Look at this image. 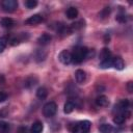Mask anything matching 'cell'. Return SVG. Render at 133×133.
Here are the masks:
<instances>
[{
	"label": "cell",
	"mask_w": 133,
	"mask_h": 133,
	"mask_svg": "<svg viewBox=\"0 0 133 133\" xmlns=\"http://www.w3.org/2000/svg\"><path fill=\"white\" fill-rule=\"evenodd\" d=\"M72 55V61L74 63H81L88 55V49L86 47H76L74 49V51L71 53Z\"/></svg>",
	"instance_id": "1"
},
{
	"label": "cell",
	"mask_w": 133,
	"mask_h": 133,
	"mask_svg": "<svg viewBox=\"0 0 133 133\" xmlns=\"http://www.w3.org/2000/svg\"><path fill=\"white\" fill-rule=\"evenodd\" d=\"M91 124L89 121H80L76 123L71 129L72 133H88L90 130Z\"/></svg>",
	"instance_id": "2"
},
{
	"label": "cell",
	"mask_w": 133,
	"mask_h": 133,
	"mask_svg": "<svg viewBox=\"0 0 133 133\" xmlns=\"http://www.w3.org/2000/svg\"><path fill=\"white\" fill-rule=\"evenodd\" d=\"M57 111V105L55 102H48L43 107V113L46 117H52Z\"/></svg>",
	"instance_id": "3"
},
{
	"label": "cell",
	"mask_w": 133,
	"mask_h": 133,
	"mask_svg": "<svg viewBox=\"0 0 133 133\" xmlns=\"http://www.w3.org/2000/svg\"><path fill=\"white\" fill-rule=\"evenodd\" d=\"M2 8L6 12H12L17 9L18 7V2L16 0H3L2 3Z\"/></svg>",
	"instance_id": "4"
},
{
	"label": "cell",
	"mask_w": 133,
	"mask_h": 133,
	"mask_svg": "<svg viewBox=\"0 0 133 133\" xmlns=\"http://www.w3.org/2000/svg\"><path fill=\"white\" fill-rule=\"evenodd\" d=\"M58 59L61 63L63 64H70L72 62V55H71V52H69L68 50H63L59 53L58 55Z\"/></svg>",
	"instance_id": "5"
},
{
	"label": "cell",
	"mask_w": 133,
	"mask_h": 133,
	"mask_svg": "<svg viewBox=\"0 0 133 133\" xmlns=\"http://www.w3.org/2000/svg\"><path fill=\"white\" fill-rule=\"evenodd\" d=\"M42 21H43V17L41 15L36 14V15H33V16L29 17L25 21V24H27V25H36V24L41 23Z\"/></svg>",
	"instance_id": "6"
},
{
	"label": "cell",
	"mask_w": 133,
	"mask_h": 133,
	"mask_svg": "<svg viewBox=\"0 0 133 133\" xmlns=\"http://www.w3.org/2000/svg\"><path fill=\"white\" fill-rule=\"evenodd\" d=\"M51 39H52V37H51L50 34H48V33H43V34L37 38V43H38L39 45H42V46H46V45L50 44Z\"/></svg>",
	"instance_id": "7"
},
{
	"label": "cell",
	"mask_w": 133,
	"mask_h": 133,
	"mask_svg": "<svg viewBox=\"0 0 133 133\" xmlns=\"http://www.w3.org/2000/svg\"><path fill=\"white\" fill-rule=\"evenodd\" d=\"M112 66L115 68L116 70H123L124 66H125V62L123 60V58L121 57H113L112 59Z\"/></svg>",
	"instance_id": "8"
},
{
	"label": "cell",
	"mask_w": 133,
	"mask_h": 133,
	"mask_svg": "<svg viewBox=\"0 0 133 133\" xmlns=\"http://www.w3.org/2000/svg\"><path fill=\"white\" fill-rule=\"evenodd\" d=\"M75 79L77 83H83L86 79V73L83 70H77L75 72Z\"/></svg>",
	"instance_id": "9"
},
{
	"label": "cell",
	"mask_w": 133,
	"mask_h": 133,
	"mask_svg": "<svg viewBox=\"0 0 133 133\" xmlns=\"http://www.w3.org/2000/svg\"><path fill=\"white\" fill-rule=\"evenodd\" d=\"M43 129H44L43 123L37 121V122H35V123L32 124L31 129H30V133H42L43 132Z\"/></svg>",
	"instance_id": "10"
},
{
	"label": "cell",
	"mask_w": 133,
	"mask_h": 133,
	"mask_svg": "<svg viewBox=\"0 0 133 133\" xmlns=\"http://www.w3.org/2000/svg\"><path fill=\"white\" fill-rule=\"evenodd\" d=\"M96 104L100 107H105V106H108L109 104V100L106 96H99L97 99H96Z\"/></svg>",
	"instance_id": "11"
},
{
	"label": "cell",
	"mask_w": 133,
	"mask_h": 133,
	"mask_svg": "<svg viewBox=\"0 0 133 133\" xmlns=\"http://www.w3.org/2000/svg\"><path fill=\"white\" fill-rule=\"evenodd\" d=\"M65 15H66V17H68L69 19H71V20L76 19V18L78 17V9H77L76 7H74V6H71V7H69V8L66 9Z\"/></svg>",
	"instance_id": "12"
},
{
	"label": "cell",
	"mask_w": 133,
	"mask_h": 133,
	"mask_svg": "<svg viewBox=\"0 0 133 133\" xmlns=\"http://www.w3.org/2000/svg\"><path fill=\"white\" fill-rule=\"evenodd\" d=\"M0 24L2 27L4 28H11L14 25H15V21L11 19V18H3L1 21H0Z\"/></svg>",
	"instance_id": "13"
},
{
	"label": "cell",
	"mask_w": 133,
	"mask_h": 133,
	"mask_svg": "<svg viewBox=\"0 0 133 133\" xmlns=\"http://www.w3.org/2000/svg\"><path fill=\"white\" fill-rule=\"evenodd\" d=\"M47 96H48V91H47V89L45 87L42 86V87H38L37 88V90H36V97L38 99L44 100V99L47 98Z\"/></svg>",
	"instance_id": "14"
},
{
	"label": "cell",
	"mask_w": 133,
	"mask_h": 133,
	"mask_svg": "<svg viewBox=\"0 0 133 133\" xmlns=\"http://www.w3.org/2000/svg\"><path fill=\"white\" fill-rule=\"evenodd\" d=\"M99 131H100L101 133H111V132L113 131V128H112V126L109 125V124H102V125H100V127H99Z\"/></svg>",
	"instance_id": "15"
},
{
	"label": "cell",
	"mask_w": 133,
	"mask_h": 133,
	"mask_svg": "<svg viewBox=\"0 0 133 133\" xmlns=\"http://www.w3.org/2000/svg\"><path fill=\"white\" fill-rule=\"evenodd\" d=\"M126 119V116L124 113H116L113 117V122L116 124V125H122Z\"/></svg>",
	"instance_id": "16"
},
{
	"label": "cell",
	"mask_w": 133,
	"mask_h": 133,
	"mask_svg": "<svg viewBox=\"0 0 133 133\" xmlns=\"http://www.w3.org/2000/svg\"><path fill=\"white\" fill-rule=\"evenodd\" d=\"M112 59H113V57H109V58H106L104 60H101L100 66L102 69H107V68L112 66Z\"/></svg>",
	"instance_id": "17"
},
{
	"label": "cell",
	"mask_w": 133,
	"mask_h": 133,
	"mask_svg": "<svg viewBox=\"0 0 133 133\" xmlns=\"http://www.w3.org/2000/svg\"><path fill=\"white\" fill-rule=\"evenodd\" d=\"M74 108H75V105H74V103L73 102H71V101H68V102H65V104H64V106H63V112L64 113H71L73 110H74Z\"/></svg>",
	"instance_id": "18"
},
{
	"label": "cell",
	"mask_w": 133,
	"mask_h": 133,
	"mask_svg": "<svg viewBox=\"0 0 133 133\" xmlns=\"http://www.w3.org/2000/svg\"><path fill=\"white\" fill-rule=\"evenodd\" d=\"M100 57H101V60H104L106 58H109V57H111V52L109 51V49L104 48V49H102V51L100 53Z\"/></svg>",
	"instance_id": "19"
},
{
	"label": "cell",
	"mask_w": 133,
	"mask_h": 133,
	"mask_svg": "<svg viewBox=\"0 0 133 133\" xmlns=\"http://www.w3.org/2000/svg\"><path fill=\"white\" fill-rule=\"evenodd\" d=\"M84 22L83 21H79V22H76V23H73L71 26H70V30H71V32L72 31H74V30H77V29H80V28H82L84 25Z\"/></svg>",
	"instance_id": "20"
},
{
	"label": "cell",
	"mask_w": 133,
	"mask_h": 133,
	"mask_svg": "<svg viewBox=\"0 0 133 133\" xmlns=\"http://www.w3.org/2000/svg\"><path fill=\"white\" fill-rule=\"evenodd\" d=\"M9 130V124L3 121H0V133H6Z\"/></svg>",
	"instance_id": "21"
},
{
	"label": "cell",
	"mask_w": 133,
	"mask_h": 133,
	"mask_svg": "<svg viewBox=\"0 0 133 133\" xmlns=\"http://www.w3.org/2000/svg\"><path fill=\"white\" fill-rule=\"evenodd\" d=\"M24 4H25V6H26L27 8L31 9V8H34V7L37 5V1H36V0H26Z\"/></svg>",
	"instance_id": "22"
},
{
	"label": "cell",
	"mask_w": 133,
	"mask_h": 133,
	"mask_svg": "<svg viewBox=\"0 0 133 133\" xmlns=\"http://www.w3.org/2000/svg\"><path fill=\"white\" fill-rule=\"evenodd\" d=\"M6 45H7V39H6V37L0 36V53H2V52L5 50Z\"/></svg>",
	"instance_id": "23"
},
{
	"label": "cell",
	"mask_w": 133,
	"mask_h": 133,
	"mask_svg": "<svg viewBox=\"0 0 133 133\" xmlns=\"http://www.w3.org/2000/svg\"><path fill=\"white\" fill-rule=\"evenodd\" d=\"M46 55L47 53L44 52L43 50H37V54H36V60L37 61H41V60H44L46 58Z\"/></svg>",
	"instance_id": "24"
},
{
	"label": "cell",
	"mask_w": 133,
	"mask_h": 133,
	"mask_svg": "<svg viewBox=\"0 0 133 133\" xmlns=\"http://www.w3.org/2000/svg\"><path fill=\"white\" fill-rule=\"evenodd\" d=\"M109 12H110V8H109V7H105V8L100 12L99 16H100L101 18H106V17H108Z\"/></svg>",
	"instance_id": "25"
},
{
	"label": "cell",
	"mask_w": 133,
	"mask_h": 133,
	"mask_svg": "<svg viewBox=\"0 0 133 133\" xmlns=\"http://www.w3.org/2000/svg\"><path fill=\"white\" fill-rule=\"evenodd\" d=\"M19 43H20V38H18V37H14V38H11V41H10V44H11L12 46L18 45Z\"/></svg>",
	"instance_id": "26"
},
{
	"label": "cell",
	"mask_w": 133,
	"mask_h": 133,
	"mask_svg": "<svg viewBox=\"0 0 133 133\" xmlns=\"http://www.w3.org/2000/svg\"><path fill=\"white\" fill-rule=\"evenodd\" d=\"M6 98H7V95L5 92H0V103L3 102V101H5Z\"/></svg>",
	"instance_id": "27"
},
{
	"label": "cell",
	"mask_w": 133,
	"mask_h": 133,
	"mask_svg": "<svg viewBox=\"0 0 133 133\" xmlns=\"http://www.w3.org/2000/svg\"><path fill=\"white\" fill-rule=\"evenodd\" d=\"M132 84H133V83H132L131 81H130V82H128V91H129V92H132V91H133Z\"/></svg>",
	"instance_id": "28"
},
{
	"label": "cell",
	"mask_w": 133,
	"mask_h": 133,
	"mask_svg": "<svg viewBox=\"0 0 133 133\" xmlns=\"http://www.w3.org/2000/svg\"><path fill=\"white\" fill-rule=\"evenodd\" d=\"M26 127H20L18 130V133H26Z\"/></svg>",
	"instance_id": "29"
}]
</instances>
